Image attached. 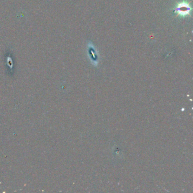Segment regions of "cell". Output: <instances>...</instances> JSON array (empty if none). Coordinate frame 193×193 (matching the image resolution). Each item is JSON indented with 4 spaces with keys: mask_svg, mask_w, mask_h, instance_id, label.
Returning <instances> with one entry per match:
<instances>
[{
    "mask_svg": "<svg viewBox=\"0 0 193 193\" xmlns=\"http://www.w3.org/2000/svg\"><path fill=\"white\" fill-rule=\"evenodd\" d=\"M191 10V7H190V6L187 4L183 2L178 5L177 7L175 9L174 12H177L178 14L181 15L185 16L190 14Z\"/></svg>",
    "mask_w": 193,
    "mask_h": 193,
    "instance_id": "1",
    "label": "cell"
}]
</instances>
